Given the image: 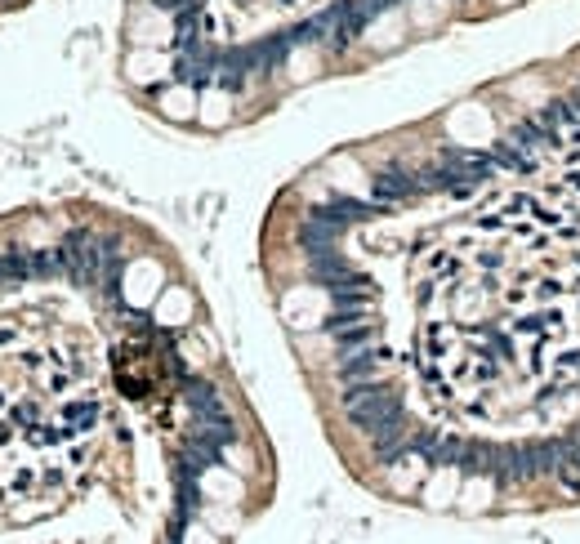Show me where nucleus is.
I'll use <instances>...</instances> for the list:
<instances>
[{
    "mask_svg": "<svg viewBox=\"0 0 580 544\" xmlns=\"http://www.w3.org/2000/svg\"><path fill=\"white\" fill-rule=\"evenodd\" d=\"M340 402H344L348 424L361 433H375L384 424H393V419H402V397L389 384H344Z\"/></svg>",
    "mask_w": 580,
    "mask_h": 544,
    "instance_id": "1",
    "label": "nucleus"
},
{
    "mask_svg": "<svg viewBox=\"0 0 580 544\" xmlns=\"http://www.w3.org/2000/svg\"><path fill=\"white\" fill-rule=\"evenodd\" d=\"M393 370V353L384 344H366L357 353H340L335 361V379L340 384H384V375Z\"/></svg>",
    "mask_w": 580,
    "mask_h": 544,
    "instance_id": "2",
    "label": "nucleus"
},
{
    "mask_svg": "<svg viewBox=\"0 0 580 544\" xmlns=\"http://www.w3.org/2000/svg\"><path fill=\"white\" fill-rule=\"evenodd\" d=\"M380 210H384L380 201H361V197H326V201H317V205H308V219H317V223H326V228H335V232L344 237V228L375 219Z\"/></svg>",
    "mask_w": 580,
    "mask_h": 544,
    "instance_id": "3",
    "label": "nucleus"
},
{
    "mask_svg": "<svg viewBox=\"0 0 580 544\" xmlns=\"http://www.w3.org/2000/svg\"><path fill=\"white\" fill-rule=\"evenodd\" d=\"M326 335L335 340L340 353H357V348L375 344L380 321L371 317V312H331V317H326Z\"/></svg>",
    "mask_w": 580,
    "mask_h": 544,
    "instance_id": "4",
    "label": "nucleus"
},
{
    "mask_svg": "<svg viewBox=\"0 0 580 544\" xmlns=\"http://www.w3.org/2000/svg\"><path fill=\"white\" fill-rule=\"evenodd\" d=\"M375 201L389 210V205H402L410 197H424V179H420V170H402V165H389V170L375 174Z\"/></svg>",
    "mask_w": 580,
    "mask_h": 544,
    "instance_id": "5",
    "label": "nucleus"
},
{
    "mask_svg": "<svg viewBox=\"0 0 580 544\" xmlns=\"http://www.w3.org/2000/svg\"><path fill=\"white\" fill-rule=\"evenodd\" d=\"M308 272H312V281H317V286L331 290V286H340L344 277H348V272H357V268L344 259V250H335V246H331V250H317V255H308Z\"/></svg>",
    "mask_w": 580,
    "mask_h": 544,
    "instance_id": "6",
    "label": "nucleus"
},
{
    "mask_svg": "<svg viewBox=\"0 0 580 544\" xmlns=\"http://www.w3.org/2000/svg\"><path fill=\"white\" fill-rule=\"evenodd\" d=\"M536 116H540V125H549L553 134H576L580 130V107L572 103V94H567V99H545L536 107Z\"/></svg>",
    "mask_w": 580,
    "mask_h": 544,
    "instance_id": "7",
    "label": "nucleus"
},
{
    "mask_svg": "<svg viewBox=\"0 0 580 544\" xmlns=\"http://www.w3.org/2000/svg\"><path fill=\"white\" fill-rule=\"evenodd\" d=\"M27 259H32V281H54V277H67V259H63V246L27 250Z\"/></svg>",
    "mask_w": 580,
    "mask_h": 544,
    "instance_id": "8",
    "label": "nucleus"
},
{
    "mask_svg": "<svg viewBox=\"0 0 580 544\" xmlns=\"http://www.w3.org/2000/svg\"><path fill=\"white\" fill-rule=\"evenodd\" d=\"M63 424L71 433H90L94 424H99V402H67L63 406Z\"/></svg>",
    "mask_w": 580,
    "mask_h": 544,
    "instance_id": "9",
    "label": "nucleus"
},
{
    "mask_svg": "<svg viewBox=\"0 0 580 544\" xmlns=\"http://www.w3.org/2000/svg\"><path fill=\"white\" fill-rule=\"evenodd\" d=\"M553 482H558V491H567V495H580V468H576V464H562V468H558V477H553Z\"/></svg>",
    "mask_w": 580,
    "mask_h": 544,
    "instance_id": "10",
    "label": "nucleus"
},
{
    "mask_svg": "<svg viewBox=\"0 0 580 544\" xmlns=\"http://www.w3.org/2000/svg\"><path fill=\"white\" fill-rule=\"evenodd\" d=\"M277 5H299V0H277Z\"/></svg>",
    "mask_w": 580,
    "mask_h": 544,
    "instance_id": "11",
    "label": "nucleus"
}]
</instances>
